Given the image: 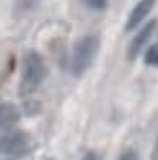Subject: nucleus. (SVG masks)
<instances>
[{
  "label": "nucleus",
  "instance_id": "1",
  "mask_svg": "<svg viewBox=\"0 0 158 160\" xmlns=\"http://www.w3.org/2000/svg\"><path fill=\"white\" fill-rule=\"evenodd\" d=\"M100 49V39L98 35H84L80 37L72 47L70 53V72L74 76H82L86 70L92 67L94 59Z\"/></svg>",
  "mask_w": 158,
  "mask_h": 160
},
{
  "label": "nucleus",
  "instance_id": "2",
  "mask_svg": "<svg viewBox=\"0 0 158 160\" xmlns=\"http://www.w3.org/2000/svg\"><path fill=\"white\" fill-rule=\"evenodd\" d=\"M47 76V65L43 57L37 51H29L23 57V70H22V80H20V92L22 94H31L43 84Z\"/></svg>",
  "mask_w": 158,
  "mask_h": 160
},
{
  "label": "nucleus",
  "instance_id": "3",
  "mask_svg": "<svg viewBox=\"0 0 158 160\" xmlns=\"http://www.w3.org/2000/svg\"><path fill=\"white\" fill-rule=\"evenodd\" d=\"M31 148V139L26 131H6L4 137H0V152L12 154V156H22L29 152Z\"/></svg>",
  "mask_w": 158,
  "mask_h": 160
},
{
  "label": "nucleus",
  "instance_id": "4",
  "mask_svg": "<svg viewBox=\"0 0 158 160\" xmlns=\"http://www.w3.org/2000/svg\"><path fill=\"white\" fill-rule=\"evenodd\" d=\"M154 29H156V22H154V20H152V22H148L146 26H143V28L139 29V33L133 37V41H131V45H129V51H127L129 59H135L137 55L143 51V47L148 43V39L152 37Z\"/></svg>",
  "mask_w": 158,
  "mask_h": 160
},
{
  "label": "nucleus",
  "instance_id": "5",
  "mask_svg": "<svg viewBox=\"0 0 158 160\" xmlns=\"http://www.w3.org/2000/svg\"><path fill=\"white\" fill-rule=\"evenodd\" d=\"M154 2L156 0H141V2H137L135 4V8L131 10V14H129V18H127V23H125V29L127 31H131V29H135L141 22H143L148 14H151V10H152V6H154Z\"/></svg>",
  "mask_w": 158,
  "mask_h": 160
},
{
  "label": "nucleus",
  "instance_id": "6",
  "mask_svg": "<svg viewBox=\"0 0 158 160\" xmlns=\"http://www.w3.org/2000/svg\"><path fill=\"white\" fill-rule=\"evenodd\" d=\"M20 121V111L10 102L0 103V131H12Z\"/></svg>",
  "mask_w": 158,
  "mask_h": 160
},
{
  "label": "nucleus",
  "instance_id": "7",
  "mask_svg": "<svg viewBox=\"0 0 158 160\" xmlns=\"http://www.w3.org/2000/svg\"><path fill=\"white\" fill-rule=\"evenodd\" d=\"M145 62L148 67H158V43L151 45L145 53Z\"/></svg>",
  "mask_w": 158,
  "mask_h": 160
},
{
  "label": "nucleus",
  "instance_id": "8",
  "mask_svg": "<svg viewBox=\"0 0 158 160\" xmlns=\"http://www.w3.org/2000/svg\"><path fill=\"white\" fill-rule=\"evenodd\" d=\"M84 2L88 4L90 8H94V10H104L109 0H84Z\"/></svg>",
  "mask_w": 158,
  "mask_h": 160
},
{
  "label": "nucleus",
  "instance_id": "9",
  "mask_svg": "<svg viewBox=\"0 0 158 160\" xmlns=\"http://www.w3.org/2000/svg\"><path fill=\"white\" fill-rule=\"evenodd\" d=\"M117 160H137V152H135V150H125Z\"/></svg>",
  "mask_w": 158,
  "mask_h": 160
},
{
  "label": "nucleus",
  "instance_id": "10",
  "mask_svg": "<svg viewBox=\"0 0 158 160\" xmlns=\"http://www.w3.org/2000/svg\"><path fill=\"white\" fill-rule=\"evenodd\" d=\"M151 160H158V137H156V142H154V148H152V156Z\"/></svg>",
  "mask_w": 158,
  "mask_h": 160
},
{
  "label": "nucleus",
  "instance_id": "11",
  "mask_svg": "<svg viewBox=\"0 0 158 160\" xmlns=\"http://www.w3.org/2000/svg\"><path fill=\"white\" fill-rule=\"evenodd\" d=\"M82 160H98V156L94 154V152H88V154H84V158Z\"/></svg>",
  "mask_w": 158,
  "mask_h": 160
}]
</instances>
